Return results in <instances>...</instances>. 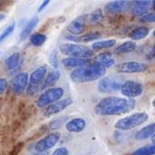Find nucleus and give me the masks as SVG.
I'll return each instance as SVG.
<instances>
[{
    "instance_id": "f257e3e1",
    "label": "nucleus",
    "mask_w": 155,
    "mask_h": 155,
    "mask_svg": "<svg viewBox=\"0 0 155 155\" xmlns=\"http://www.w3.org/2000/svg\"><path fill=\"white\" fill-rule=\"evenodd\" d=\"M135 107L134 99L109 96L103 98L94 107V113L101 116L121 115Z\"/></svg>"
},
{
    "instance_id": "f03ea898",
    "label": "nucleus",
    "mask_w": 155,
    "mask_h": 155,
    "mask_svg": "<svg viewBox=\"0 0 155 155\" xmlns=\"http://www.w3.org/2000/svg\"><path fill=\"white\" fill-rule=\"evenodd\" d=\"M106 69L102 65L93 62L78 67L70 74V78L74 83H90L103 78Z\"/></svg>"
},
{
    "instance_id": "7ed1b4c3",
    "label": "nucleus",
    "mask_w": 155,
    "mask_h": 155,
    "mask_svg": "<svg viewBox=\"0 0 155 155\" xmlns=\"http://www.w3.org/2000/svg\"><path fill=\"white\" fill-rule=\"evenodd\" d=\"M60 52L67 55L69 57H78V58H88L91 59V57L94 56V52L83 45H77V44H62L59 45Z\"/></svg>"
},
{
    "instance_id": "20e7f679",
    "label": "nucleus",
    "mask_w": 155,
    "mask_h": 155,
    "mask_svg": "<svg viewBox=\"0 0 155 155\" xmlns=\"http://www.w3.org/2000/svg\"><path fill=\"white\" fill-rule=\"evenodd\" d=\"M148 119L149 115L146 113H136L120 119L116 122L114 127L120 131H129L143 124L148 121Z\"/></svg>"
},
{
    "instance_id": "39448f33",
    "label": "nucleus",
    "mask_w": 155,
    "mask_h": 155,
    "mask_svg": "<svg viewBox=\"0 0 155 155\" xmlns=\"http://www.w3.org/2000/svg\"><path fill=\"white\" fill-rule=\"evenodd\" d=\"M64 91L61 87H53L45 91L36 100L35 104L39 108L45 107L47 105H51L58 101L64 96Z\"/></svg>"
},
{
    "instance_id": "423d86ee",
    "label": "nucleus",
    "mask_w": 155,
    "mask_h": 155,
    "mask_svg": "<svg viewBox=\"0 0 155 155\" xmlns=\"http://www.w3.org/2000/svg\"><path fill=\"white\" fill-rule=\"evenodd\" d=\"M124 82L115 76H106L101 78L98 83V91L103 94H110L121 90Z\"/></svg>"
},
{
    "instance_id": "0eeeda50",
    "label": "nucleus",
    "mask_w": 155,
    "mask_h": 155,
    "mask_svg": "<svg viewBox=\"0 0 155 155\" xmlns=\"http://www.w3.org/2000/svg\"><path fill=\"white\" fill-rule=\"evenodd\" d=\"M120 91L122 94L127 97L128 99H134L135 97L140 96L143 94V86L139 82L134 80H127L124 82Z\"/></svg>"
},
{
    "instance_id": "6e6552de",
    "label": "nucleus",
    "mask_w": 155,
    "mask_h": 155,
    "mask_svg": "<svg viewBox=\"0 0 155 155\" xmlns=\"http://www.w3.org/2000/svg\"><path fill=\"white\" fill-rule=\"evenodd\" d=\"M61 134L60 133H52L44 137L43 139L39 140L35 146V150L37 153H45L47 150L53 148L60 140Z\"/></svg>"
},
{
    "instance_id": "1a4fd4ad",
    "label": "nucleus",
    "mask_w": 155,
    "mask_h": 155,
    "mask_svg": "<svg viewBox=\"0 0 155 155\" xmlns=\"http://www.w3.org/2000/svg\"><path fill=\"white\" fill-rule=\"evenodd\" d=\"M116 70L118 73H122V74L143 73L147 70V65L140 62L129 61V62H124L116 65Z\"/></svg>"
},
{
    "instance_id": "9d476101",
    "label": "nucleus",
    "mask_w": 155,
    "mask_h": 155,
    "mask_svg": "<svg viewBox=\"0 0 155 155\" xmlns=\"http://www.w3.org/2000/svg\"><path fill=\"white\" fill-rule=\"evenodd\" d=\"M73 103H74V101L72 98H66L64 100H60V101L49 105L45 109L44 114L45 117H50V116H53L54 114H57L63 112L67 107H69Z\"/></svg>"
},
{
    "instance_id": "9b49d317",
    "label": "nucleus",
    "mask_w": 155,
    "mask_h": 155,
    "mask_svg": "<svg viewBox=\"0 0 155 155\" xmlns=\"http://www.w3.org/2000/svg\"><path fill=\"white\" fill-rule=\"evenodd\" d=\"M29 81V75L27 73H20L15 75L12 83V88L14 94L20 95L27 87Z\"/></svg>"
},
{
    "instance_id": "f8f14e48",
    "label": "nucleus",
    "mask_w": 155,
    "mask_h": 155,
    "mask_svg": "<svg viewBox=\"0 0 155 155\" xmlns=\"http://www.w3.org/2000/svg\"><path fill=\"white\" fill-rule=\"evenodd\" d=\"M88 19V15H82L75 19H74L68 25V31L75 35H81L84 33L86 25V22Z\"/></svg>"
},
{
    "instance_id": "ddd939ff",
    "label": "nucleus",
    "mask_w": 155,
    "mask_h": 155,
    "mask_svg": "<svg viewBox=\"0 0 155 155\" xmlns=\"http://www.w3.org/2000/svg\"><path fill=\"white\" fill-rule=\"evenodd\" d=\"M132 3L130 1H113L105 5L106 12L110 14H122L128 9H131Z\"/></svg>"
},
{
    "instance_id": "4468645a",
    "label": "nucleus",
    "mask_w": 155,
    "mask_h": 155,
    "mask_svg": "<svg viewBox=\"0 0 155 155\" xmlns=\"http://www.w3.org/2000/svg\"><path fill=\"white\" fill-rule=\"evenodd\" d=\"M152 5L151 1H134L132 3L131 11L136 16H143L148 14L149 8Z\"/></svg>"
},
{
    "instance_id": "2eb2a0df",
    "label": "nucleus",
    "mask_w": 155,
    "mask_h": 155,
    "mask_svg": "<svg viewBox=\"0 0 155 155\" xmlns=\"http://www.w3.org/2000/svg\"><path fill=\"white\" fill-rule=\"evenodd\" d=\"M94 62L102 65L105 69L113 66L115 64V60L113 54L109 52H104V53L99 54L97 56H95V58L94 59Z\"/></svg>"
},
{
    "instance_id": "dca6fc26",
    "label": "nucleus",
    "mask_w": 155,
    "mask_h": 155,
    "mask_svg": "<svg viewBox=\"0 0 155 155\" xmlns=\"http://www.w3.org/2000/svg\"><path fill=\"white\" fill-rule=\"evenodd\" d=\"M47 73L46 65H41L35 70H34L29 76V84L40 85V84L45 80V74Z\"/></svg>"
},
{
    "instance_id": "f3484780",
    "label": "nucleus",
    "mask_w": 155,
    "mask_h": 155,
    "mask_svg": "<svg viewBox=\"0 0 155 155\" xmlns=\"http://www.w3.org/2000/svg\"><path fill=\"white\" fill-rule=\"evenodd\" d=\"M86 127V122L83 118H74L66 123L65 128L70 133H81Z\"/></svg>"
},
{
    "instance_id": "a211bd4d",
    "label": "nucleus",
    "mask_w": 155,
    "mask_h": 155,
    "mask_svg": "<svg viewBox=\"0 0 155 155\" xmlns=\"http://www.w3.org/2000/svg\"><path fill=\"white\" fill-rule=\"evenodd\" d=\"M91 62L88 58H78V57H67L62 60V64L66 68H78Z\"/></svg>"
},
{
    "instance_id": "6ab92c4d",
    "label": "nucleus",
    "mask_w": 155,
    "mask_h": 155,
    "mask_svg": "<svg viewBox=\"0 0 155 155\" xmlns=\"http://www.w3.org/2000/svg\"><path fill=\"white\" fill-rule=\"evenodd\" d=\"M155 134V123H153L143 128H142L136 134L135 138L139 141L146 140L150 137H153Z\"/></svg>"
},
{
    "instance_id": "aec40b11",
    "label": "nucleus",
    "mask_w": 155,
    "mask_h": 155,
    "mask_svg": "<svg viewBox=\"0 0 155 155\" xmlns=\"http://www.w3.org/2000/svg\"><path fill=\"white\" fill-rule=\"evenodd\" d=\"M5 66L7 67L8 70H16L20 64H21V55L19 53H15L12 54L10 56H8L5 60Z\"/></svg>"
},
{
    "instance_id": "412c9836",
    "label": "nucleus",
    "mask_w": 155,
    "mask_h": 155,
    "mask_svg": "<svg viewBox=\"0 0 155 155\" xmlns=\"http://www.w3.org/2000/svg\"><path fill=\"white\" fill-rule=\"evenodd\" d=\"M38 16L35 15L34 17H32L28 23L26 24V25L24 27V29L22 30L21 34H20V40H25V38H27L29 36V35L32 33V31L35 29V27L36 26L37 23H38Z\"/></svg>"
},
{
    "instance_id": "4be33fe9",
    "label": "nucleus",
    "mask_w": 155,
    "mask_h": 155,
    "mask_svg": "<svg viewBox=\"0 0 155 155\" xmlns=\"http://www.w3.org/2000/svg\"><path fill=\"white\" fill-rule=\"evenodd\" d=\"M150 33V30L148 27L146 26H139L134 28L133 31H131V33L129 34V37L134 41H138V40H142L143 38H145Z\"/></svg>"
},
{
    "instance_id": "5701e85b",
    "label": "nucleus",
    "mask_w": 155,
    "mask_h": 155,
    "mask_svg": "<svg viewBox=\"0 0 155 155\" xmlns=\"http://www.w3.org/2000/svg\"><path fill=\"white\" fill-rule=\"evenodd\" d=\"M137 48V44L134 41H127L120 45L119 46L116 47L115 49V54H127L134 52Z\"/></svg>"
},
{
    "instance_id": "b1692460",
    "label": "nucleus",
    "mask_w": 155,
    "mask_h": 155,
    "mask_svg": "<svg viewBox=\"0 0 155 155\" xmlns=\"http://www.w3.org/2000/svg\"><path fill=\"white\" fill-rule=\"evenodd\" d=\"M61 77V73L58 70H54L48 74L46 78L44 81V84L42 85V88H47L53 86Z\"/></svg>"
},
{
    "instance_id": "393cba45",
    "label": "nucleus",
    "mask_w": 155,
    "mask_h": 155,
    "mask_svg": "<svg viewBox=\"0 0 155 155\" xmlns=\"http://www.w3.org/2000/svg\"><path fill=\"white\" fill-rule=\"evenodd\" d=\"M116 45V40L114 39H109V40H104V41H98L94 42L92 45L93 50H103V49H108L112 48Z\"/></svg>"
},
{
    "instance_id": "a878e982",
    "label": "nucleus",
    "mask_w": 155,
    "mask_h": 155,
    "mask_svg": "<svg viewBox=\"0 0 155 155\" xmlns=\"http://www.w3.org/2000/svg\"><path fill=\"white\" fill-rule=\"evenodd\" d=\"M46 41V35L41 33H35L30 35V43L34 46H41Z\"/></svg>"
},
{
    "instance_id": "bb28decb",
    "label": "nucleus",
    "mask_w": 155,
    "mask_h": 155,
    "mask_svg": "<svg viewBox=\"0 0 155 155\" xmlns=\"http://www.w3.org/2000/svg\"><path fill=\"white\" fill-rule=\"evenodd\" d=\"M104 19V14L101 8H97L95 9L94 12H92L90 14L89 16V21L91 24L93 25H97L99 23H101Z\"/></svg>"
},
{
    "instance_id": "cd10ccee",
    "label": "nucleus",
    "mask_w": 155,
    "mask_h": 155,
    "mask_svg": "<svg viewBox=\"0 0 155 155\" xmlns=\"http://www.w3.org/2000/svg\"><path fill=\"white\" fill-rule=\"evenodd\" d=\"M155 154V144L144 146L137 149L131 155H154Z\"/></svg>"
},
{
    "instance_id": "c85d7f7f",
    "label": "nucleus",
    "mask_w": 155,
    "mask_h": 155,
    "mask_svg": "<svg viewBox=\"0 0 155 155\" xmlns=\"http://www.w3.org/2000/svg\"><path fill=\"white\" fill-rule=\"evenodd\" d=\"M15 24L13 23V24H11V25H9L2 33H1V35H0V44L1 43H3L12 33H13V31H14V29H15Z\"/></svg>"
},
{
    "instance_id": "c756f323",
    "label": "nucleus",
    "mask_w": 155,
    "mask_h": 155,
    "mask_svg": "<svg viewBox=\"0 0 155 155\" xmlns=\"http://www.w3.org/2000/svg\"><path fill=\"white\" fill-rule=\"evenodd\" d=\"M101 36L100 33H97V32H94V33H89V34H86L83 36L80 37V41L82 42H91V41H94L95 39H98L99 37Z\"/></svg>"
},
{
    "instance_id": "7c9ffc66",
    "label": "nucleus",
    "mask_w": 155,
    "mask_h": 155,
    "mask_svg": "<svg viewBox=\"0 0 155 155\" xmlns=\"http://www.w3.org/2000/svg\"><path fill=\"white\" fill-rule=\"evenodd\" d=\"M64 121H66V117H60L58 119H54V121H52L50 123L49 128L51 130H57V129H59L63 125Z\"/></svg>"
},
{
    "instance_id": "2f4dec72",
    "label": "nucleus",
    "mask_w": 155,
    "mask_h": 155,
    "mask_svg": "<svg viewBox=\"0 0 155 155\" xmlns=\"http://www.w3.org/2000/svg\"><path fill=\"white\" fill-rule=\"evenodd\" d=\"M49 63H50V64H51L54 69H57V68H58V66H59L58 54H57V52H56L55 50H53V52L50 54Z\"/></svg>"
},
{
    "instance_id": "473e14b6",
    "label": "nucleus",
    "mask_w": 155,
    "mask_h": 155,
    "mask_svg": "<svg viewBox=\"0 0 155 155\" xmlns=\"http://www.w3.org/2000/svg\"><path fill=\"white\" fill-rule=\"evenodd\" d=\"M41 89L40 85H36V84H29L26 87V94L30 96L35 95L36 93L39 92V90Z\"/></svg>"
},
{
    "instance_id": "72a5a7b5",
    "label": "nucleus",
    "mask_w": 155,
    "mask_h": 155,
    "mask_svg": "<svg viewBox=\"0 0 155 155\" xmlns=\"http://www.w3.org/2000/svg\"><path fill=\"white\" fill-rule=\"evenodd\" d=\"M140 21L143 23H154L155 22V11L153 13H148L143 16L140 17Z\"/></svg>"
},
{
    "instance_id": "f704fd0d",
    "label": "nucleus",
    "mask_w": 155,
    "mask_h": 155,
    "mask_svg": "<svg viewBox=\"0 0 155 155\" xmlns=\"http://www.w3.org/2000/svg\"><path fill=\"white\" fill-rule=\"evenodd\" d=\"M23 147H24V143H17V144L15 145L14 148L10 151V153H9V154L8 155H18L19 154V153L22 151Z\"/></svg>"
},
{
    "instance_id": "c9c22d12",
    "label": "nucleus",
    "mask_w": 155,
    "mask_h": 155,
    "mask_svg": "<svg viewBox=\"0 0 155 155\" xmlns=\"http://www.w3.org/2000/svg\"><path fill=\"white\" fill-rule=\"evenodd\" d=\"M8 83L5 78H0V95H2L7 89Z\"/></svg>"
},
{
    "instance_id": "e433bc0d",
    "label": "nucleus",
    "mask_w": 155,
    "mask_h": 155,
    "mask_svg": "<svg viewBox=\"0 0 155 155\" xmlns=\"http://www.w3.org/2000/svg\"><path fill=\"white\" fill-rule=\"evenodd\" d=\"M52 155H69V152L65 147H59L52 153Z\"/></svg>"
},
{
    "instance_id": "4c0bfd02",
    "label": "nucleus",
    "mask_w": 155,
    "mask_h": 155,
    "mask_svg": "<svg viewBox=\"0 0 155 155\" xmlns=\"http://www.w3.org/2000/svg\"><path fill=\"white\" fill-rule=\"evenodd\" d=\"M155 57V44L153 45V47L151 48V50L148 52V54H146V58L147 59H153Z\"/></svg>"
},
{
    "instance_id": "58836bf2",
    "label": "nucleus",
    "mask_w": 155,
    "mask_h": 155,
    "mask_svg": "<svg viewBox=\"0 0 155 155\" xmlns=\"http://www.w3.org/2000/svg\"><path fill=\"white\" fill-rule=\"evenodd\" d=\"M49 3H50V1L49 0H46V1H44L42 4H41V5L39 6V8H38V11L39 12H41V11H43L45 7H46V5H49Z\"/></svg>"
},
{
    "instance_id": "ea45409f",
    "label": "nucleus",
    "mask_w": 155,
    "mask_h": 155,
    "mask_svg": "<svg viewBox=\"0 0 155 155\" xmlns=\"http://www.w3.org/2000/svg\"><path fill=\"white\" fill-rule=\"evenodd\" d=\"M34 155H48V153L45 152V153H35V154Z\"/></svg>"
},
{
    "instance_id": "a19ab883",
    "label": "nucleus",
    "mask_w": 155,
    "mask_h": 155,
    "mask_svg": "<svg viewBox=\"0 0 155 155\" xmlns=\"http://www.w3.org/2000/svg\"><path fill=\"white\" fill-rule=\"evenodd\" d=\"M152 142H153V144H155V134L153 136V137H152Z\"/></svg>"
},
{
    "instance_id": "79ce46f5",
    "label": "nucleus",
    "mask_w": 155,
    "mask_h": 155,
    "mask_svg": "<svg viewBox=\"0 0 155 155\" xmlns=\"http://www.w3.org/2000/svg\"><path fill=\"white\" fill-rule=\"evenodd\" d=\"M152 5H153V9H154L155 11V1H153V2H152Z\"/></svg>"
},
{
    "instance_id": "37998d69",
    "label": "nucleus",
    "mask_w": 155,
    "mask_h": 155,
    "mask_svg": "<svg viewBox=\"0 0 155 155\" xmlns=\"http://www.w3.org/2000/svg\"><path fill=\"white\" fill-rule=\"evenodd\" d=\"M4 17H5V15H3V14H2V15H0V20H2Z\"/></svg>"
},
{
    "instance_id": "c03bdc74",
    "label": "nucleus",
    "mask_w": 155,
    "mask_h": 155,
    "mask_svg": "<svg viewBox=\"0 0 155 155\" xmlns=\"http://www.w3.org/2000/svg\"><path fill=\"white\" fill-rule=\"evenodd\" d=\"M153 106L155 108V98H154V100L153 101Z\"/></svg>"
},
{
    "instance_id": "a18cd8bd",
    "label": "nucleus",
    "mask_w": 155,
    "mask_h": 155,
    "mask_svg": "<svg viewBox=\"0 0 155 155\" xmlns=\"http://www.w3.org/2000/svg\"><path fill=\"white\" fill-rule=\"evenodd\" d=\"M153 36H154V37H155V30H154V31H153Z\"/></svg>"
}]
</instances>
